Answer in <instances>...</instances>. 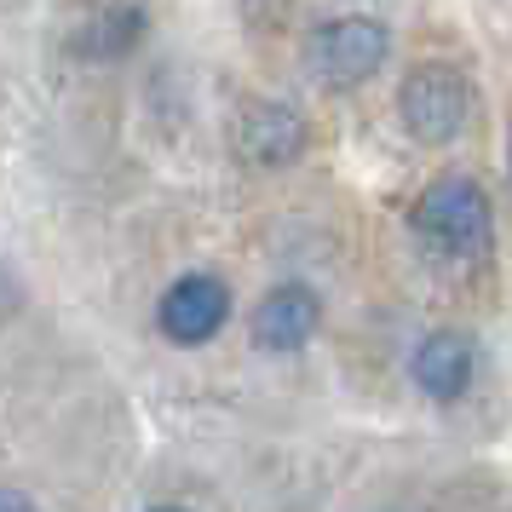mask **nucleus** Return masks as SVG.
<instances>
[{
	"instance_id": "nucleus-8",
	"label": "nucleus",
	"mask_w": 512,
	"mask_h": 512,
	"mask_svg": "<svg viewBox=\"0 0 512 512\" xmlns=\"http://www.w3.org/2000/svg\"><path fill=\"white\" fill-rule=\"evenodd\" d=\"M156 512H185V507H156Z\"/></svg>"
},
{
	"instance_id": "nucleus-7",
	"label": "nucleus",
	"mask_w": 512,
	"mask_h": 512,
	"mask_svg": "<svg viewBox=\"0 0 512 512\" xmlns=\"http://www.w3.org/2000/svg\"><path fill=\"white\" fill-rule=\"evenodd\" d=\"M0 512H35V501L18 495V489H0Z\"/></svg>"
},
{
	"instance_id": "nucleus-3",
	"label": "nucleus",
	"mask_w": 512,
	"mask_h": 512,
	"mask_svg": "<svg viewBox=\"0 0 512 512\" xmlns=\"http://www.w3.org/2000/svg\"><path fill=\"white\" fill-rule=\"evenodd\" d=\"M386 52H392V35L386 24H374V18H334L311 35V75L323 81V87H363L380 64H386Z\"/></svg>"
},
{
	"instance_id": "nucleus-5",
	"label": "nucleus",
	"mask_w": 512,
	"mask_h": 512,
	"mask_svg": "<svg viewBox=\"0 0 512 512\" xmlns=\"http://www.w3.org/2000/svg\"><path fill=\"white\" fill-rule=\"evenodd\" d=\"M317 323H323V305H317V294H311V288H300V282H288V288H271V294L259 300L254 340L265 351H300L305 340L317 334Z\"/></svg>"
},
{
	"instance_id": "nucleus-6",
	"label": "nucleus",
	"mask_w": 512,
	"mask_h": 512,
	"mask_svg": "<svg viewBox=\"0 0 512 512\" xmlns=\"http://www.w3.org/2000/svg\"><path fill=\"white\" fill-rule=\"evenodd\" d=\"M409 374H415V386L426 397L455 403V397L472 386V374H478V351H472L466 334H449V328H443V334H432V340H420Z\"/></svg>"
},
{
	"instance_id": "nucleus-4",
	"label": "nucleus",
	"mask_w": 512,
	"mask_h": 512,
	"mask_svg": "<svg viewBox=\"0 0 512 512\" xmlns=\"http://www.w3.org/2000/svg\"><path fill=\"white\" fill-rule=\"evenodd\" d=\"M231 317V288L208 271H190L162 294V334L173 346H202Z\"/></svg>"
},
{
	"instance_id": "nucleus-2",
	"label": "nucleus",
	"mask_w": 512,
	"mask_h": 512,
	"mask_svg": "<svg viewBox=\"0 0 512 512\" xmlns=\"http://www.w3.org/2000/svg\"><path fill=\"white\" fill-rule=\"evenodd\" d=\"M397 110H403V127H409L420 144H443V139H455L466 127V116H472V87H466V75L449 70V64H420V70H409V81H403Z\"/></svg>"
},
{
	"instance_id": "nucleus-1",
	"label": "nucleus",
	"mask_w": 512,
	"mask_h": 512,
	"mask_svg": "<svg viewBox=\"0 0 512 512\" xmlns=\"http://www.w3.org/2000/svg\"><path fill=\"white\" fill-rule=\"evenodd\" d=\"M415 231L426 248H438L449 259L484 254L489 242V196L478 179H438L415 202Z\"/></svg>"
}]
</instances>
